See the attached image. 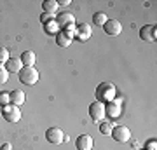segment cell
Returning a JSON list of instances; mask_svg holds the SVG:
<instances>
[{
	"label": "cell",
	"instance_id": "6da1fadb",
	"mask_svg": "<svg viewBox=\"0 0 157 150\" xmlns=\"http://www.w3.org/2000/svg\"><path fill=\"white\" fill-rule=\"evenodd\" d=\"M117 98V89L112 82H101L96 87V101L101 103H110Z\"/></svg>",
	"mask_w": 157,
	"mask_h": 150
},
{
	"label": "cell",
	"instance_id": "7a4b0ae2",
	"mask_svg": "<svg viewBox=\"0 0 157 150\" xmlns=\"http://www.w3.org/2000/svg\"><path fill=\"white\" fill-rule=\"evenodd\" d=\"M17 75H19V82L25 86H33L39 82V72L35 67H23Z\"/></svg>",
	"mask_w": 157,
	"mask_h": 150
},
{
	"label": "cell",
	"instance_id": "3957f363",
	"mask_svg": "<svg viewBox=\"0 0 157 150\" xmlns=\"http://www.w3.org/2000/svg\"><path fill=\"white\" fill-rule=\"evenodd\" d=\"M2 117L6 119L7 122H19L21 121V110H19V106L16 105H6V106H2Z\"/></svg>",
	"mask_w": 157,
	"mask_h": 150
},
{
	"label": "cell",
	"instance_id": "277c9868",
	"mask_svg": "<svg viewBox=\"0 0 157 150\" xmlns=\"http://www.w3.org/2000/svg\"><path fill=\"white\" fill-rule=\"evenodd\" d=\"M105 115H107V113H105V103H101V101H93V103L89 105V117H91V121H94V122H101Z\"/></svg>",
	"mask_w": 157,
	"mask_h": 150
},
{
	"label": "cell",
	"instance_id": "5b68a950",
	"mask_svg": "<svg viewBox=\"0 0 157 150\" xmlns=\"http://www.w3.org/2000/svg\"><path fill=\"white\" fill-rule=\"evenodd\" d=\"M105 113H107V115L110 117V121H113V119L121 117V113H122V105H121V98H115V100L110 101V103H105Z\"/></svg>",
	"mask_w": 157,
	"mask_h": 150
},
{
	"label": "cell",
	"instance_id": "8992f818",
	"mask_svg": "<svg viewBox=\"0 0 157 150\" xmlns=\"http://www.w3.org/2000/svg\"><path fill=\"white\" fill-rule=\"evenodd\" d=\"M110 136H112L115 141H119V143H126V141L131 140V131H129V128H126V126H113Z\"/></svg>",
	"mask_w": 157,
	"mask_h": 150
},
{
	"label": "cell",
	"instance_id": "52a82bcc",
	"mask_svg": "<svg viewBox=\"0 0 157 150\" xmlns=\"http://www.w3.org/2000/svg\"><path fill=\"white\" fill-rule=\"evenodd\" d=\"M65 133H63L59 128H49L47 131H45V140L49 141V143H52V145H59V143H63L65 141Z\"/></svg>",
	"mask_w": 157,
	"mask_h": 150
},
{
	"label": "cell",
	"instance_id": "ba28073f",
	"mask_svg": "<svg viewBox=\"0 0 157 150\" xmlns=\"http://www.w3.org/2000/svg\"><path fill=\"white\" fill-rule=\"evenodd\" d=\"M140 37L145 42H155L157 40V28L155 25H145L140 28Z\"/></svg>",
	"mask_w": 157,
	"mask_h": 150
},
{
	"label": "cell",
	"instance_id": "9c48e42d",
	"mask_svg": "<svg viewBox=\"0 0 157 150\" xmlns=\"http://www.w3.org/2000/svg\"><path fill=\"white\" fill-rule=\"evenodd\" d=\"M103 30H105V33L110 35V37H117V35H121V32H122V25H121L117 19H108V21L103 25Z\"/></svg>",
	"mask_w": 157,
	"mask_h": 150
},
{
	"label": "cell",
	"instance_id": "30bf717a",
	"mask_svg": "<svg viewBox=\"0 0 157 150\" xmlns=\"http://www.w3.org/2000/svg\"><path fill=\"white\" fill-rule=\"evenodd\" d=\"M91 35H93V30H91L89 25H86V23H82V25H77V28H75V39H78L80 42H86V40L91 39Z\"/></svg>",
	"mask_w": 157,
	"mask_h": 150
},
{
	"label": "cell",
	"instance_id": "8fae6325",
	"mask_svg": "<svg viewBox=\"0 0 157 150\" xmlns=\"http://www.w3.org/2000/svg\"><path fill=\"white\" fill-rule=\"evenodd\" d=\"M93 138H91L89 134H80V136H77V140H75V147H77V150H93Z\"/></svg>",
	"mask_w": 157,
	"mask_h": 150
},
{
	"label": "cell",
	"instance_id": "7c38bea8",
	"mask_svg": "<svg viewBox=\"0 0 157 150\" xmlns=\"http://www.w3.org/2000/svg\"><path fill=\"white\" fill-rule=\"evenodd\" d=\"M56 25L61 28H67L68 25H75V16L72 12H59L56 14Z\"/></svg>",
	"mask_w": 157,
	"mask_h": 150
},
{
	"label": "cell",
	"instance_id": "4fadbf2b",
	"mask_svg": "<svg viewBox=\"0 0 157 150\" xmlns=\"http://www.w3.org/2000/svg\"><path fill=\"white\" fill-rule=\"evenodd\" d=\"M4 67H6V70L9 73H19V72H21V68H23V63H21L19 58H11Z\"/></svg>",
	"mask_w": 157,
	"mask_h": 150
},
{
	"label": "cell",
	"instance_id": "5bb4252c",
	"mask_svg": "<svg viewBox=\"0 0 157 150\" xmlns=\"http://www.w3.org/2000/svg\"><path fill=\"white\" fill-rule=\"evenodd\" d=\"M21 63H23V67H35V61H37V56H35L33 51H25L21 54Z\"/></svg>",
	"mask_w": 157,
	"mask_h": 150
},
{
	"label": "cell",
	"instance_id": "9a60e30c",
	"mask_svg": "<svg viewBox=\"0 0 157 150\" xmlns=\"http://www.w3.org/2000/svg\"><path fill=\"white\" fill-rule=\"evenodd\" d=\"M11 96V105H16V106H21L25 103V93H23L21 89H14L9 93Z\"/></svg>",
	"mask_w": 157,
	"mask_h": 150
},
{
	"label": "cell",
	"instance_id": "2e32d148",
	"mask_svg": "<svg viewBox=\"0 0 157 150\" xmlns=\"http://www.w3.org/2000/svg\"><path fill=\"white\" fill-rule=\"evenodd\" d=\"M58 0H44L42 2V11L47 12V14H52L56 16V11H58Z\"/></svg>",
	"mask_w": 157,
	"mask_h": 150
},
{
	"label": "cell",
	"instance_id": "e0dca14e",
	"mask_svg": "<svg viewBox=\"0 0 157 150\" xmlns=\"http://www.w3.org/2000/svg\"><path fill=\"white\" fill-rule=\"evenodd\" d=\"M56 44L59 45V47H68V45L72 44V39H70L65 32H58L56 33Z\"/></svg>",
	"mask_w": 157,
	"mask_h": 150
},
{
	"label": "cell",
	"instance_id": "ac0fdd59",
	"mask_svg": "<svg viewBox=\"0 0 157 150\" xmlns=\"http://www.w3.org/2000/svg\"><path fill=\"white\" fill-rule=\"evenodd\" d=\"M113 126H115V122H112V121H110V122H101L100 124V133L103 134V136H110Z\"/></svg>",
	"mask_w": 157,
	"mask_h": 150
},
{
	"label": "cell",
	"instance_id": "d6986e66",
	"mask_svg": "<svg viewBox=\"0 0 157 150\" xmlns=\"http://www.w3.org/2000/svg\"><path fill=\"white\" fill-rule=\"evenodd\" d=\"M107 21H108V17L105 16L103 12H96L94 16H93V23H94V25H98V26H103Z\"/></svg>",
	"mask_w": 157,
	"mask_h": 150
},
{
	"label": "cell",
	"instance_id": "ffe728a7",
	"mask_svg": "<svg viewBox=\"0 0 157 150\" xmlns=\"http://www.w3.org/2000/svg\"><path fill=\"white\" fill-rule=\"evenodd\" d=\"M44 26H45V32H47V33H54V35L58 33V28H59V26L56 25V19H52V21L45 23Z\"/></svg>",
	"mask_w": 157,
	"mask_h": 150
},
{
	"label": "cell",
	"instance_id": "44dd1931",
	"mask_svg": "<svg viewBox=\"0 0 157 150\" xmlns=\"http://www.w3.org/2000/svg\"><path fill=\"white\" fill-rule=\"evenodd\" d=\"M9 60H11V56H9V51H7L6 47H0V67H2V65H6Z\"/></svg>",
	"mask_w": 157,
	"mask_h": 150
},
{
	"label": "cell",
	"instance_id": "7402d4cb",
	"mask_svg": "<svg viewBox=\"0 0 157 150\" xmlns=\"http://www.w3.org/2000/svg\"><path fill=\"white\" fill-rule=\"evenodd\" d=\"M9 103H11V96H9V93H7V91H2V93H0V105L6 106V105H9Z\"/></svg>",
	"mask_w": 157,
	"mask_h": 150
},
{
	"label": "cell",
	"instance_id": "603a6c76",
	"mask_svg": "<svg viewBox=\"0 0 157 150\" xmlns=\"http://www.w3.org/2000/svg\"><path fill=\"white\" fill-rule=\"evenodd\" d=\"M9 80V72L6 70V67H0V84H6Z\"/></svg>",
	"mask_w": 157,
	"mask_h": 150
},
{
	"label": "cell",
	"instance_id": "cb8c5ba5",
	"mask_svg": "<svg viewBox=\"0 0 157 150\" xmlns=\"http://www.w3.org/2000/svg\"><path fill=\"white\" fill-rule=\"evenodd\" d=\"M52 19H56V16H52V14H47V12L40 14V23H42V25H45V23L52 21Z\"/></svg>",
	"mask_w": 157,
	"mask_h": 150
},
{
	"label": "cell",
	"instance_id": "d4e9b609",
	"mask_svg": "<svg viewBox=\"0 0 157 150\" xmlns=\"http://www.w3.org/2000/svg\"><path fill=\"white\" fill-rule=\"evenodd\" d=\"M145 150H157V140L155 138L148 140V141H147V145H145Z\"/></svg>",
	"mask_w": 157,
	"mask_h": 150
},
{
	"label": "cell",
	"instance_id": "484cf974",
	"mask_svg": "<svg viewBox=\"0 0 157 150\" xmlns=\"http://www.w3.org/2000/svg\"><path fill=\"white\" fill-rule=\"evenodd\" d=\"M68 4H70V0H59L58 2V6H68Z\"/></svg>",
	"mask_w": 157,
	"mask_h": 150
},
{
	"label": "cell",
	"instance_id": "4316f807",
	"mask_svg": "<svg viewBox=\"0 0 157 150\" xmlns=\"http://www.w3.org/2000/svg\"><path fill=\"white\" fill-rule=\"evenodd\" d=\"M0 150H11V143H4Z\"/></svg>",
	"mask_w": 157,
	"mask_h": 150
},
{
	"label": "cell",
	"instance_id": "83f0119b",
	"mask_svg": "<svg viewBox=\"0 0 157 150\" xmlns=\"http://www.w3.org/2000/svg\"><path fill=\"white\" fill-rule=\"evenodd\" d=\"M141 150H145V148H141Z\"/></svg>",
	"mask_w": 157,
	"mask_h": 150
}]
</instances>
